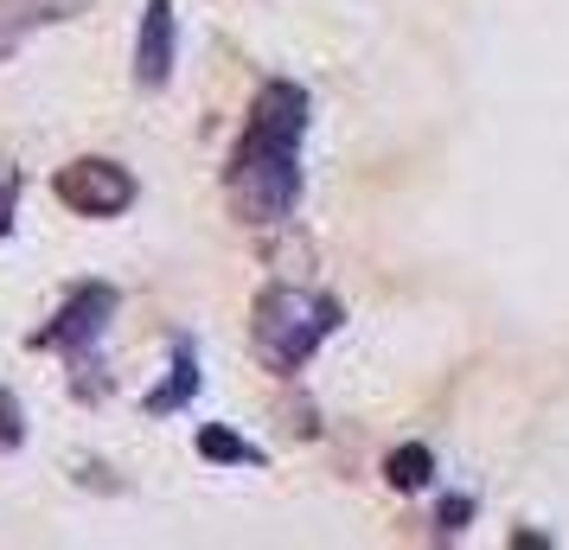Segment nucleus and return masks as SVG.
Instances as JSON below:
<instances>
[{"label": "nucleus", "mask_w": 569, "mask_h": 550, "mask_svg": "<svg viewBox=\"0 0 569 550\" xmlns=\"http://www.w3.org/2000/svg\"><path fill=\"white\" fill-rule=\"evenodd\" d=\"M27 442V417H20V397L0 391V448H20Z\"/></svg>", "instance_id": "obj_10"}, {"label": "nucleus", "mask_w": 569, "mask_h": 550, "mask_svg": "<svg viewBox=\"0 0 569 550\" xmlns=\"http://www.w3.org/2000/svg\"><path fill=\"white\" fill-rule=\"evenodd\" d=\"M173 58H180V20H173V0H148L141 7V32H134V83L160 90L173 78Z\"/></svg>", "instance_id": "obj_5"}, {"label": "nucleus", "mask_w": 569, "mask_h": 550, "mask_svg": "<svg viewBox=\"0 0 569 550\" xmlns=\"http://www.w3.org/2000/svg\"><path fill=\"white\" fill-rule=\"evenodd\" d=\"M134 173L129 167H116V160H71L64 173H58V199L78 211V218H122L134 206Z\"/></svg>", "instance_id": "obj_3"}, {"label": "nucleus", "mask_w": 569, "mask_h": 550, "mask_svg": "<svg viewBox=\"0 0 569 550\" xmlns=\"http://www.w3.org/2000/svg\"><path fill=\"white\" fill-rule=\"evenodd\" d=\"M109 314H116V289H103V282H90V289H78L64 308H58L52 327H39L32 333V346H46V352H71V359H90V346L103 340Z\"/></svg>", "instance_id": "obj_4"}, {"label": "nucleus", "mask_w": 569, "mask_h": 550, "mask_svg": "<svg viewBox=\"0 0 569 550\" xmlns=\"http://www.w3.org/2000/svg\"><path fill=\"white\" fill-rule=\"evenodd\" d=\"M192 391H199V359H192L186 340H173V378L148 397V417H173L180 403H192Z\"/></svg>", "instance_id": "obj_7"}, {"label": "nucleus", "mask_w": 569, "mask_h": 550, "mask_svg": "<svg viewBox=\"0 0 569 550\" xmlns=\"http://www.w3.org/2000/svg\"><path fill=\"white\" fill-rule=\"evenodd\" d=\"M301 134H308V90L262 83L250 103V129L231 154V206L243 224H282L301 199Z\"/></svg>", "instance_id": "obj_1"}, {"label": "nucleus", "mask_w": 569, "mask_h": 550, "mask_svg": "<svg viewBox=\"0 0 569 550\" xmlns=\"http://www.w3.org/2000/svg\"><path fill=\"white\" fill-rule=\"evenodd\" d=\"M199 454H206V461H224V468H257L262 461V448H250L243 436H231L224 422H206V429H199Z\"/></svg>", "instance_id": "obj_9"}, {"label": "nucleus", "mask_w": 569, "mask_h": 550, "mask_svg": "<svg viewBox=\"0 0 569 550\" xmlns=\"http://www.w3.org/2000/svg\"><path fill=\"white\" fill-rule=\"evenodd\" d=\"M13 199H20V173L0 160V237L13 231Z\"/></svg>", "instance_id": "obj_12"}, {"label": "nucleus", "mask_w": 569, "mask_h": 550, "mask_svg": "<svg viewBox=\"0 0 569 550\" xmlns=\"http://www.w3.org/2000/svg\"><path fill=\"white\" fill-rule=\"evenodd\" d=\"M83 7L90 0H0V58L13 52L32 27H58V20H71Z\"/></svg>", "instance_id": "obj_6"}, {"label": "nucleus", "mask_w": 569, "mask_h": 550, "mask_svg": "<svg viewBox=\"0 0 569 550\" xmlns=\"http://www.w3.org/2000/svg\"><path fill=\"white\" fill-rule=\"evenodd\" d=\"M333 333H339V301L320 294V289L276 282V289H262L257 308H250V346H257V359L276 371V378H295Z\"/></svg>", "instance_id": "obj_2"}, {"label": "nucleus", "mask_w": 569, "mask_h": 550, "mask_svg": "<svg viewBox=\"0 0 569 550\" xmlns=\"http://www.w3.org/2000/svg\"><path fill=\"white\" fill-rule=\"evenodd\" d=\"M385 480H390V487H397V493H422V487L436 480V454H429V448H422V442L397 448V454H390V461H385Z\"/></svg>", "instance_id": "obj_8"}, {"label": "nucleus", "mask_w": 569, "mask_h": 550, "mask_svg": "<svg viewBox=\"0 0 569 550\" xmlns=\"http://www.w3.org/2000/svg\"><path fill=\"white\" fill-rule=\"evenodd\" d=\"M467 519H473V499H441L436 538H455V531H467Z\"/></svg>", "instance_id": "obj_11"}]
</instances>
